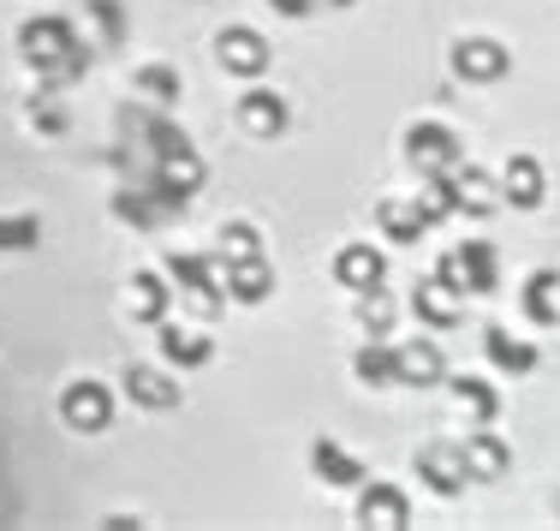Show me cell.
Wrapping results in <instances>:
<instances>
[{
    "label": "cell",
    "instance_id": "obj_19",
    "mask_svg": "<svg viewBox=\"0 0 560 531\" xmlns=\"http://www.w3.org/2000/svg\"><path fill=\"white\" fill-rule=\"evenodd\" d=\"M483 353L495 358V370H506V377L537 370V347H530V340H518V335H506V328H495V323L483 328Z\"/></svg>",
    "mask_w": 560,
    "mask_h": 531
},
{
    "label": "cell",
    "instance_id": "obj_26",
    "mask_svg": "<svg viewBox=\"0 0 560 531\" xmlns=\"http://www.w3.org/2000/svg\"><path fill=\"white\" fill-rule=\"evenodd\" d=\"M179 72L173 66H138V96H150V102H162V108H173L179 102Z\"/></svg>",
    "mask_w": 560,
    "mask_h": 531
},
{
    "label": "cell",
    "instance_id": "obj_16",
    "mask_svg": "<svg viewBox=\"0 0 560 531\" xmlns=\"http://www.w3.org/2000/svg\"><path fill=\"white\" fill-rule=\"evenodd\" d=\"M358 520L394 531V526H406V520H411V508H406V496H399L394 484H370L364 496H358Z\"/></svg>",
    "mask_w": 560,
    "mask_h": 531
},
{
    "label": "cell",
    "instance_id": "obj_2",
    "mask_svg": "<svg viewBox=\"0 0 560 531\" xmlns=\"http://www.w3.org/2000/svg\"><path fill=\"white\" fill-rule=\"evenodd\" d=\"M215 263H221V293L226 299H245V304L269 299L275 269H269V257H262V251H215Z\"/></svg>",
    "mask_w": 560,
    "mask_h": 531
},
{
    "label": "cell",
    "instance_id": "obj_32",
    "mask_svg": "<svg viewBox=\"0 0 560 531\" xmlns=\"http://www.w3.org/2000/svg\"><path fill=\"white\" fill-rule=\"evenodd\" d=\"M328 7H352V0H328Z\"/></svg>",
    "mask_w": 560,
    "mask_h": 531
},
{
    "label": "cell",
    "instance_id": "obj_15",
    "mask_svg": "<svg viewBox=\"0 0 560 531\" xmlns=\"http://www.w3.org/2000/svg\"><path fill=\"white\" fill-rule=\"evenodd\" d=\"M501 197H506V204H518V209H537L542 204V162H537V155H513V162H506Z\"/></svg>",
    "mask_w": 560,
    "mask_h": 531
},
{
    "label": "cell",
    "instance_id": "obj_6",
    "mask_svg": "<svg viewBox=\"0 0 560 531\" xmlns=\"http://www.w3.org/2000/svg\"><path fill=\"white\" fill-rule=\"evenodd\" d=\"M418 477L435 489V496H459L465 477H471V466H465V448L459 442H430L418 454Z\"/></svg>",
    "mask_w": 560,
    "mask_h": 531
},
{
    "label": "cell",
    "instance_id": "obj_5",
    "mask_svg": "<svg viewBox=\"0 0 560 531\" xmlns=\"http://www.w3.org/2000/svg\"><path fill=\"white\" fill-rule=\"evenodd\" d=\"M60 418L72 424V430H108L114 424V401H108V389L102 382H72V389L60 394Z\"/></svg>",
    "mask_w": 560,
    "mask_h": 531
},
{
    "label": "cell",
    "instance_id": "obj_23",
    "mask_svg": "<svg viewBox=\"0 0 560 531\" xmlns=\"http://www.w3.org/2000/svg\"><path fill=\"white\" fill-rule=\"evenodd\" d=\"M352 370H358V382H370V389H388V382H399V347H388V340L376 335L352 358Z\"/></svg>",
    "mask_w": 560,
    "mask_h": 531
},
{
    "label": "cell",
    "instance_id": "obj_31",
    "mask_svg": "<svg viewBox=\"0 0 560 531\" xmlns=\"http://www.w3.org/2000/svg\"><path fill=\"white\" fill-rule=\"evenodd\" d=\"M275 12H287V19H304V12H311V0H269Z\"/></svg>",
    "mask_w": 560,
    "mask_h": 531
},
{
    "label": "cell",
    "instance_id": "obj_17",
    "mask_svg": "<svg viewBox=\"0 0 560 531\" xmlns=\"http://www.w3.org/2000/svg\"><path fill=\"white\" fill-rule=\"evenodd\" d=\"M155 328H162V353L173 358V365L197 370V365H209V358H215V340H209L203 328H179V323H155Z\"/></svg>",
    "mask_w": 560,
    "mask_h": 531
},
{
    "label": "cell",
    "instance_id": "obj_1",
    "mask_svg": "<svg viewBox=\"0 0 560 531\" xmlns=\"http://www.w3.org/2000/svg\"><path fill=\"white\" fill-rule=\"evenodd\" d=\"M435 275H442L447 287H459L465 299H483V293H495L501 287V275H495V245H483V239H465V245H453L442 263H435Z\"/></svg>",
    "mask_w": 560,
    "mask_h": 531
},
{
    "label": "cell",
    "instance_id": "obj_24",
    "mask_svg": "<svg viewBox=\"0 0 560 531\" xmlns=\"http://www.w3.org/2000/svg\"><path fill=\"white\" fill-rule=\"evenodd\" d=\"M131 316H138V323H162L167 316V281L162 275H138V281H131Z\"/></svg>",
    "mask_w": 560,
    "mask_h": 531
},
{
    "label": "cell",
    "instance_id": "obj_10",
    "mask_svg": "<svg viewBox=\"0 0 560 531\" xmlns=\"http://www.w3.org/2000/svg\"><path fill=\"white\" fill-rule=\"evenodd\" d=\"M447 192H453V216H489V209L501 204V185H489V174H477V168H453L447 174Z\"/></svg>",
    "mask_w": 560,
    "mask_h": 531
},
{
    "label": "cell",
    "instance_id": "obj_4",
    "mask_svg": "<svg viewBox=\"0 0 560 531\" xmlns=\"http://www.w3.org/2000/svg\"><path fill=\"white\" fill-rule=\"evenodd\" d=\"M167 275L179 281V293H191L203 311H215V304H221V263H215V251H173Z\"/></svg>",
    "mask_w": 560,
    "mask_h": 531
},
{
    "label": "cell",
    "instance_id": "obj_9",
    "mask_svg": "<svg viewBox=\"0 0 560 531\" xmlns=\"http://www.w3.org/2000/svg\"><path fill=\"white\" fill-rule=\"evenodd\" d=\"M215 55H221L226 72L257 78L262 66H269V43H262L257 31H245V24H233V31H221V36H215Z\"/></svg>",
    "mask_w": 560,
    "mask_h": 531
},
{
    "label": "cell",
    "instance_id": "obj_7",
    "mask_svg": "<svg viewBox=\"0 0 560 531\" xmlns=\"http://www.w3.org/2000/svg\"><path fill=\"white\" fill-rule=\"evenodd\" d=\"M411 311H418L423 328H459L465 293H459V287H447L442 275H430V281H418V293H411Z\"/></svg>",
    "mask_w": 560,
    "mask_h": 531
},
{
    "label": "cell",
    "instance_id": "obj_27",
    "mask_svg": "<svg viewBox=\"0 0 560 531\" xmlns=\"http://www.w3.org/2000/svg\"><path fill=\"white\" fill-rule=\"evenodd\" d=\"M358 323H364L370 335H388V328H394V299L382 293V287H370V293H358Z\"/></svg>",
    "mask_w": 560,
    "mask_h": 531
},
{
    "label": "cell",
    "instance_id": "obj_3",
    "mask_svg": "<svg viewBox=\"0 0 560 531\" xmlns=\"http://www.w3.org/2000/svg\"><path fill=\"white\" fill-rule=\"evenodd\" d=\"M406 155H411V168H418L423 180H442V174H453V168L465 162L459 138H453L447 126H435V119H430V126L418 119V126L406 131Z\"/></svg>",
    "mask_w": 560,
    "mask_h": 531
},
{
    "label": "cell",
    "instance_id": "obj_20",
    "mask_svg": "<svg viewBox=\"0 0 560 531\" xmlns=\"http://www.w3.org/2000/svg\"><path fill=\"white\" fill-rule=\"evenodd\" d=\"M126 394L131 406H150V413H167V406H179V382H167L162 370H126Z\"/></svg>",
    "mask_w": 560,
    "mask_h": 531
},
{
    "label": "cell",
    "instance_id": "obj_28",
    "mask_svg": "<svg viewBox=\"0 0 560 531\" xmlns=\"http://www.w3.org/2000/svg\"><path fill=\"white\" fill-rule=\"evenodd\" d=\"M43 239V216H0V251H31Z\"/></svg>",
    "mask_w": 560,
    "mask_h": 531
},
{
    "label": "cell",
    "instance_id": "obj_29",
    "mask_svg": "<svg viewBox=\"0 0 560 531\" xmlns=\"http://www.w3.org/2000/svg\"><path fill=\"white\" fill-rule=\"evenodd\" d=\"M90 19H96L102 43H119V31H126V19H119V7H114V0H90Z\"/></svg>",
    "mask_w": 560,
    "mask_h": 531
},
{
    "label": "cell",
    "instance_id": "obj_18",
    "mask_svg": "<svg viewBox=\"0 0 560 531\" xmlns=\"http://www.w3.org/2000/svg\"><path fill=\"white\" fill-rule=\"evenodd\" d=\"M465 466H471V477H501L506 472V442L489 424H471V436H465Z\"/></svg>",
    "mask_w": 560,
    "mask_h": 531
},
{
    "label": "cell",
    "instance_id": "obj_30",
    "mask_svg": "<svg viewBox=\"0 0 560 531\" xmlns=\"http://www.w3.org/2000/svg\"><path fill=\"white\" fill-rule=\"evenodd\" d=\"M31 119H36L43 131H66V114H60V108H43V102L31 108Z\"/></svg>",
    "mask_w": 560,
    "mask_h": 531
},
{
    "label": "cell",
    "instance_id": "obj_21",
    "mask_svg": "<svg viewBox=\"0 0 560 531\" xmlns=\"http://www.w3.org/2000/svg\"><path fill=\"white\" fill-rule=\"evenodd\" d=\"M525 316H530V323H542V328L560 323V269H537L525 281Z\"/></svg>",
    "mask_w": 560,
    "mask_h": 531
},
{
    "label": "cell",
    "instance_id": "obj_25",
    "mask_svg": "<svg viewBox=\"0 0 560 531\" xmlns=\"http://www.w3.org/2000/svg\"><path fill=\"white\" fill-rule=\"evenodd\" d=\"M453 401L471 413V424H495V413H501L495 389H489V382H477V377H459V382H453Z\"/></svg>",
    "mask_w": 560,
    "mask_h": 531
},
{
    "label": "cell",
    "instance_id": "obj_14",
    "mask_svg": "<svg viewBox=\"0 0 560 531\" xmlns=\"http://www.w3.org/2000/svg\"><path fill=\"white\" fill-rule=\"evenodd\" d=\"M399 382H418V389H430V382H447V358L435 340H406L399 347Z\"/></svg>",
    "mask_w": 560,
    "mask_h": 531
},
{
    "label": "cell",
    "instance_id": "obj_12",
    "mask_svg": "<svg viewBox=\"0 0 560 531\" xmlns=\"http://www.w3.org/2000/svg\"><path fill=\"white\" fill-rule=\"evenodd\" d=\"M382 275H388V263H382L376 245H346L335 257V281L352 287V293H370V287H382Z\"/></svg>",
    "mask_w": 560,
    "mask_h": 531
},
{
    "label": "cell",
    "instance_id": "obj_22",
    "mask_svg": "<svg viewBox=\"0 0 560 531\" xmlns=\"http://www.w3.org/2000/svg\"><path fill=\"white\" fill-rule=\"evenodd\" d=\"M382 233L399 239V245H418L423 233H430V216H423V204H399V197H388V204L376 209Z\"/></svg>",
    "mask_w": 560,
    "mask_h": 531
},
{
    "label": "cell",
    "instance_id": "obj_13",
    "mask_svg": "<svg viewBox=\"0 0 560 531\" xmlns=\"http://www.w3.org/2000/svg\"><path fill=\"white\" fill-rule=\"evenodd\" d=\"M311 472L323 477V484H335V489H352V484H364V477H370L364 460H352L340 442H328V436L311 448Z\"/></svg>",
    "mask_w": 560,
    "mask_h": 531
},
{
    "label": "cell",
    "instance_id": "obj_8",
    "mask_svg": "<svg viewBox=\"0 0 560 531\" xmlns=\"http://www.w3.org/2000/svg\"><path fill=\"white\" fill-rule=\"evenodd\" d=\"M506 48L489 43V36H465L459 48H453V72L465 78V84H495V78H506Z\"/></svg>",
    "mask_w": 560,
    "mask_h": 531
},
{
    "label": "cell",
    "instance_id": "obj_11",
    "mask_svg": "<svg viewBox=\"0 0 560 531\" xmlns=\"http://www.w3.org/2000/svg\"><path fill=\"white\" fill-rule=\"evenodd\" d=\"M238 126H245L250 138H280V131H287V102H280L275 90H245V96H238Z\"/></svg>",
    "mask_w": 560,
    "mask_h": 531
}]
</instances>
